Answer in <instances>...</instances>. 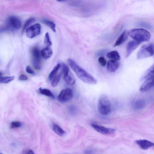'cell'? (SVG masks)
Instances as JSON below:
<instances>
[{
  "label": "cell",
  "instance_id": "6da1fadb",
  "mask_svg": "<svg viewBox=\"0 0 154 154\" xmlns=\"http://www.w3.org/2000/svg\"><path fill=\"white\" fill-rule=\"evenodd\" d=\"M68 62L77 77L83 82L90 84L97 83V80L87 71L78 65L74 61L71 59L68 60Z\"/></svg>",
  "mask_w": 154,
  "mask_h": 154
},
{
  "label": "cell",
  "instance_id": "7a4b0ae2",
  "mask_svg": "<svg viewBox=\"0 0 154 154\" xmlns=\"http://www.w3.org/2000/svg\"><path fill=\"white\" fill-rule=\"evenodd\" d=\"M128 35L135 40L140 42L149 41L151 38L150 33L146 30L142 28L134 29L128 32Z\"/></svg>",
  "mask_w": 154,
  "mask_h": 154
},
{
  "label": "cell",
  "instance_id": "3957f363",
  "mask_svg": "<svg viewBox=\"0 0 154 154\" xmlns=\"http://www.w3.org/2000/svg\"><path fill=\"white\" fill-rule=\"evenodd\" d=\"M111 108V104L108 98L104 96H101L98 102V112L102 115H106L110 112Z\"/></svg>",
  "mask_w": 154,
  "mask_h": 154
},
{
  "label": "cell",
  "instance_id": "277c9868",
  "mask_svg": "<svg viewBox=\"0 0 154 154\" xmlns=\"http://www.w3.org/2000/svg\"><path fill=\"white\" fill-rule=\"evenodd\" d=\"M154 54V45L153 43L148 44L142 46L137 54L138 59H143L153 56Z\"/></svg>",
  "mask_w": 154,
  "mask_h": 154
},
{
  "label": "cell",
  "instance_id": "5b68a950",
  "mask_svg": "<svg viewBox=\"0 0 154 154\" xmlns=\"http://www.w3.org/2000/svg\"><path fill=\"white\" fill-rule=\"evenodd\" d=\"M61 65L64 74V78L67 83L70 85L74 84L75 83V78L68 67L64 63H63Z\"/></svg>",
  "mask_w": 154,
  "mask_h": 154
},
{
  "label": "cell",
  "instance_id": "8992f818",
  "mask_svg": "<svg viewBox=\"0 0 154 154\" xmlns=\"http://www.w3.org/2000/svg\"><path fill=\"white\" fill-rule=\"evenodd\" d=\"M32 63L36 69L39 70L41 69V53L39 49L36 47L33 48L32 51Z\"/></svg>",
  "mask_w": 154,
  "mask_h": 154
},
{
  "label": "cell",
  "instance_id": "52a82bcc",
  "mask_svg": "<svg viewBox=\"0 0 154 154\" xmlns=\"http://www.w3.org/2000/svg\"><path fill=\"white\" fill-rule=\"evenodd\" d=\"M73 95L72 90L66 89L61 91L58 97V100L61 103H65L71 100Z\"/></svg>",
  "mask_w": 154,
  "mask_h": 154
},
{
  "label": "cell",
  "instance_id": "ba28073f",
  "mask_svg": "<svg viewBox=\"0 0 154 154\" xmlns=\"http://www.w3.org/2000/svg\"><path fill=\"white\" fill-rule=\"evenodd\" d=\"M41 26L39 24H36L28 28L26 31V35L28 38H32L40 34Z\"/></svg>",
  "mask_w": 154,
  "mask_h": 154
},
{
  "label": "cell",
  "instance_id": "9c48e42d",
  "mask_svg": "<svg viewBox=\"0 0 154 154\" xmlns=\"http://www.w3.org/2000/svg\"><path fill=\"white\" fill-rule=\"evenodd\" d=\"M154 76L147 78L141 85L139 88V91L141 93H144L148 91L153 87Z\"/></svg>",
  "mask_w": 154,
  "mask_h": 154
},
{
  "label": "cell",
  "instance_id": "30bf717a",
  "mask_svg": "<svg viewBox=\"0 0 154 154\" xmlns=\"http://www.w3.org/2000/svg\"><path fill=\"white\" fill-rule=\"evenodd\" d=\"M91 126L97 132L103 134H112L115 132L114 129L106 128L95 124H91Z\"/></svg>",
  "mask_w": 154,
  "mask_h": 154
},
{
  "label": "cell",
  "instance_id": "8fae6325",
  "mask_svg": "<svg viewBox=\"0 0 154 154\" xmlns=\"http://www.w3.org/2000/svg\"><path fill=\"white\" fill-rule=\"evenodd\" d=\"M140 42L134 40L129 42L127 44L126 54V58H128L140 44Z\"/></svg>",
  "mask_w": 154,
  "mask_h": 154
},
{
  "label": "cell",
  "instance_id": "7c38bea8",
  "mask_svg": "<svg viewBox=\"0 0 154 154\" xmlns=\"http://www.w3.org/2000/svg\"><path fill=\"white\" fill-rule=\"evenodd\" d=\"M135 143L141 149L143 150L148 149L154 145L152 142L146 139L137 140L135 141Z\"/></svg>",
  "mask_w": 154,
  "mask_h": 154
},
{
  "label": "cell",
  "instance_id": "4fadbf2b",
  "mask_svg": "<svg viewBox=\"0 0 154 154\" xmlns=\"http://www.w3.org/2000/svg\"><path fill=\"white\" fill-rule=\"evenodd\" d=\"M9 22L10 26L14 29L19 30L21 28L22 23L21 20L15 16L10 17Z\"/></svg>",
  "mask_w": 154,
  "mask_h": 154
},
{
  "label": "cell",
  "instance_id": "5bb4252c",
  "mask_svg": "<svg viewBox=\"0 0 154 154\" xmlns=\"http://www.w3.org/2000/svg\"><path fill=\"white\" fill-rule=\"evenodd\" d=\"M120 64L118 61L111 60L109 61L107 64V68L108 70L111 72H115L119 68Z\"/></svg>",
  "mask_w": 154,
  "mask_h": 154
},
{
  "label": "cell",
  "instance_id": "9a60e30c",
  "mask_svg": "<svg viewBox=\"0 0 154 154\" xmlns=\"http://www.w3.org/2000/svg\"><path fill=\"white\" fill-rule=\"evenodd\" d=\"M128 34L127 31L125 30L119 36L115 43L114 46H119L124 42L127 40Z\"/></svg>",
  "mask_w": 154,
  "mask_h": 154
},
{
  "label": "cell",
  "instance_id": "2e32d148",
  "mask_svg": "<svg viewBox=\"0 0 154 154\" xmlns=\"http://www.w3.org/2000/svg\"><path fill=\"white\" fill-rule=\"evenodd\" d=\"M41 53L42 58L46 60L50 58L52 56L53 52L51 48L47 47L42 49Z\"/></svg>",
  "mask_w": 154,
  "mask_h": 154
},
{
  "label": "cell",
  "instance_id": "e0dca14e",
  "mask_svg": "<svg viewBox=\"0 0 154 154\" xmlns=\"http://www.w3.org/2000/svg\"><path fill=\"white\" fill-rule=\"evenodd\" d=\"M146 105L145 101L143 99H139L135 101L133 103V108L137 110L143 109Z\"/></svg>",
  "mask_w": 154,
  "mask_h": 154
},
{
  "label": "cell",
  "instance_id": "ac0fdd59",
  "mask_svg": "<svg viewBox=\"0 0 154 154\" xmlns=\"http://www.w3.org/2000/svg\"><path fill=\"white\" fill-rule=\"evenodd\" d=\"M52 129L53 131L60 137H62L65 134V132L63 129L56 124H52Z\"/></svg>",
  "mask_w": 154,
  "mask_h": 154
},
{
  "label": "cell",
  "instance_id": "d6986e66",
  "mask_svg": "<svg viewBox=\"0 0 154 154\" xmlns=\"http://www.w3.org/2000/svg\"><path fill=\"white\" fill-rule=\"evenodd\" d=\"M108 58L112 60L118 61L120 59V57L119 53L116 51H113L108 53L107 54Z\"/></svg>",
  "mask_w": 154,
  "mask_h": 154
},
{
  "label": "cell",
  "instance_id": "ffe728a7",
  "mask_svg": "<svg viewBox=\"0 0 154 154\" xmlns=\"http://www.w3.org/2000/svg\"><path fill=\"white\" fill-rule=\"evenodd\" d=\"M61 67V65L59 63L54 68L48 76L49 81L51 82L54 78L57 75V73Z\"/></svg>",
  "mask_w": 154,
  "mask_h": 154
},
{
  "label": "cell",
  "instance_id": "44dd1931",
  "mask_svg": "<svg viewBox=\"0 0 154 154\" xmlns=\"http://www.w3.org/2000/svg\"><path fill=\"white\" fill-rule=\"evenodd\" d=\"M39 91L40 93L43 95L53 98H54V95L50 90L40 88L39 89Z\"/></svg>",
  "mask_w": 154,
  "mask_h": 154
},
{
  "label": "cell",
  "instance_id": "7402d4cb",
  "mask_svg": "<svg viewBox=\"0 0 154 154\" xmlns=\"http://www.w3.org/2000/svg\"><path fill=\"white\" fill-rule=\"evenodd\" d=\"M154 76V65H152L150 68L148 70L143 76V79L145 80L147 78L151 77Z\"/></svg>",
  "mask_w": 154,
  "mask_h": 154
},
{
  "label": "cell",
  "instance_id": "603a6c76",
  "mask_svg": "<svg viewBox=\"0 0 154 154\" xmlns=\"http://www.w3.org/2000/svg\"><path fill=\"white\" fill-rule=\"evenodd\" d=\"M42 22L50 27L54 32H56V25L53 22L48 20H43Z\"/></svg>",
  "mask_w": 154,
  "mask_h": 154
},
{
  "label": "cell",
  "instance_id": "cb8c5ba5",
  "mask_svg": "<svg viewBox=\"0 0 154 154\" xmlns=\"http://www.w3.org/2000/svg\"><path fill=\"white\" fill-rule=\"evenodd\" d=\"M61 77V74L57 75L55 76L51 81V85L52 87H56L58 84Z\"/></svg>",
  "mask_w": 154,
  "mask_h": 154
},
{
  "label": "cell",
  "instance_id": "d4e9b609",
  "mask_svg": "<svg viewBox=\"0 0 154 154\" xmlns=\"http://www.w3.org/2000/svg\"><path fill=\"white\" fill-rule=\"evenodd\" d=\"M15 77H0V83H7L13 81Z\"/></svg>",
  "mask_w": 154,
  "mask_h": 154
},
{
  "label": "cell",
  "instance_id": "484cf974",
  "mask_svg": "<svg viewBox=\"0 0 154 154\" xmlns=\"http://www.w3.org/2000/svg\"><path fill=\"white\" fill-rule=\"evenodd\" d=\"M35 21V20L34 18H30L27 20L24 23L23 28L22 31L24 32L25 30L32 24Z\"/></svg>",
  "mask_w": 154,
  "mask_h": 154
},
{
  "label": "cell",
  "instance_id": "4316f807",
  "mask_svg": "<svg viewBox=\"0 0 154 154\" xmlns=\"http://www.w3.org/2000/svg\"><path fill=\"white\" fill-rule=\"evenodd\" d=\"M44 43L48 47L51 46L52 45V43L51 41L50 36L48 33H46L44 38Z\"/></svg>",
  "mask_w": 154,
  "mask_h": 154
},
{
  "label": "cell",
  "instance_id": "83f0119b",
  "mask_svg": "<svg viewBox=\"0 0 154 154\" xmlns=\"http://www.w3.org/2000/svg\"><path fill=\"white\" fill-rule=\"evenodd\" d=\"M22 125V123L19 121H14L11 124L10 127L11 128H15L21 127Z\"/></svg>",
  "mask_w": 154,
  "mask_h": 154
},
{
  "label": "cell",
  "instance_id": "f1b7e54d",
  "mask_svg": "<svg viewBox=\"0 0 154 154\" xmlns=\"http://www.w3.org/2000/svg\"><path fill=\"white\" fill-rule=\"evenodd\" d=\"M98 63L102 66H105L107 64V61L103 57H100L98 59Z\"/></svg>",
  "mask_w": 154,
  "mask_h": 154
},
{
  "label": "cell",
  "instance_id": "f546056e",
  "mask_svg": "<svg viewBox=\"0 0 154 154\" xmlns=\"http://www.w3.org/2000/svg\"><path fill=\"white\" fill-rule=\"evenodd\" d=\"M26 72L30 74L34 75V72L32 69V68L30 66H27L26 67Z\"/></svg>",
  "mask_w": 154,
  "mask_h": 154
},
{
  "label": "cell",
  "instance_id": "4dcf8cb0",
  "mask_svg": "<svg viewBox=\"0 0 154 154\" xmlns=\"http://www.w3.org/2000/svg\"><path fill=\"white\" fill-rule=\"evenodd\" d=\"M19 79L20 81H27L28 79V78L26 75H22L20 76Z\"/></svg>",
  "mask_w": 154,
  "mask_h": 154
},
{
  "label": "cell",
  "instance_id": "1f68e13d",
  "mask_svg": "<svg viewBox=\"0 0 154 154\" xmlns=\"http://www.w3.org/2000/svg\"><path fill=\"white\" fill-rule=\"evenodd\" d=\"M84 154H95V152L93 150H89L85 151L84 152Z\"/></svg>",
  "mask_w": 154,
  "mask_h": 154
},
{
  "label": "cell",
  "instance_id": "d6a6232c",
  "mask_svg": "<svg viewBox=\"0 0 154 154\" xmlns=\"http://www.w3.org/2000/svg\"><path fill=\"white\" fill-rule=\"evenodd\" d=\"M26 154H35V153L33 151L29 150L27 152Z\"/></svg>",
  "mask_w": 154,
  "mask_h": 154
},
{
  "label": "cell",
  "instance_id": "836d02e7",
  "mask_svg": "<svg viewBox=\"0 0 154 154\" xmlns=\"http://www.w3.org/2000/svg\"><path fill=\"white\" fill-rule=\"evenodd\" d=\"M2 73L1 72H0V77L2 76Z\"/></svg>",
  "mask_w": 154,
  "mask_h": 154
},
{
  "label": "cell",
  "instance_id": "e575fe53",
  "mask_svg": "<svg viewBox=\"0 0 154 154\" xmlns=\"http://www.w3.org/2000/svg\"><path fill=\"white\" fill-rule=\"evenodd\" d=\"M0 154H3L1 153H0Z\"/></svg>",
  "mask_w": 154,
  "mask_h": 154
}]
</instances>
